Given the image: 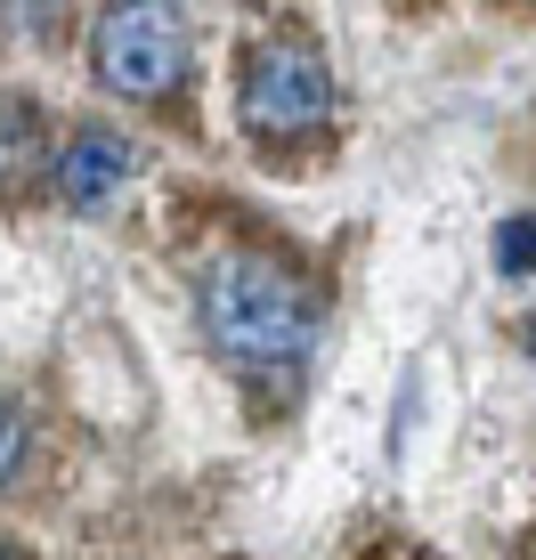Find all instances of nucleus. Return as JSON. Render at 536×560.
Returning a JSON list of instances; mask_svg holds the SVG:
<instances>
[{"label":"nucleus","instance_id":"nucleus-5","mask_svg":"<svg viewBox=\"0 0 536 560\" xmlns=\"http://www.w3.org/2000/svg\"><path fill=\"white\" fill-rule=\"evenodd\" d=\"M33 163H42V114L0 90V179H16V171H33Z\"/></svg>","mask_w":536,"mask_h":560},{"label":"nucleus","instance_id":"nucleus-4","mask_svg":"<svg viewBox=\"0 0 536 560\" xmlns=\"http://www.w3.org/2000/svg\"><path fill=\"white\" fill-rule=\"evenodd\" d=\"M123 179H130V147L114 139V130H82V139H73L66 154H57V196H66L73 211L106 203Z\"/></svg>","mask_w":536,"mask_h":560},{"label":"nucleus","instance_id":"nucleus-1","mask_svg":"<svg viewBox=\"0 0 536 560\" xmlns=\"http://www.w3.org/2000/svg\"><path fill=\"white\" fill-rule=\"evenodd\" d=\"M203 334L236 374H293L317 341V308L284 268L228 253L203 268Z\"/></svg>","mask_w":536,"mask_h":560},{"label":"nucleus","instance_id":"nucleus-3","mask_svg":"<svg viewBox=\"0 0 536 560\" xmlns=\"http://www.w3.org/2000/svg\"><path fill=\"white\" fill-rule=\"evenodd\" d=\"M98 82L123 98H163L187 82V25L171 9H106L98 16Z\"/></svg>","mask_w":536,"mask_h":560},{"label":"nucleus","instance_id":"nucleus-6","mask_svg":"<svg viewBox=\"0 0 536 560\" xmlns=\"http://www.w3.org/2000/svg\"><path fill=\"white\" fill-rule=\"evenodd\" d=\"M496 268H504V277H528L536 268V220H504L496 228Z\"/></svg>","mask_w":536,"mask_h":560},{"label":"nucleus","instance_id":"nucleus-2","mask_svg":"<svg viewBox=\"0 0 536 560\" xmlns=\"http://www.w3.org/2000/svg\"><path fill=\"white\" fill-rule=\"evenodd\" d=\"M334 114V73H325L317 49L301 42H260L244 57V122L268 130V139H293V130H317Z\"/></svg>","mask_w":536,"mask_h":560},{"label":"nucleus","instance_id":"nucleus-8","mask_svg":"<svg viewBox=\"0 0 536 560\" xmlns=\"http://www.w3.org/2000/svg\"><path fill=\"white\" fill-rule=\"evenodd\" d=\"M528 350H536V317H528Z\"/></svg>","mask_w":536,"mask_h":560},{"label":"nucleus","instance_id":"nucleus-7","mask_svg":"<svg viewBox=\"0 0 536 560\" xmlns=\"http://www.w3.org/2000/svg\"><path fill=\"white\" fill-rule=\"evenodd\" d=\"M16 463H25V415L9 407V398H0V488H9V471Z\"/></svg>","mask_w":536,"mask_h":560}]
</instances>
